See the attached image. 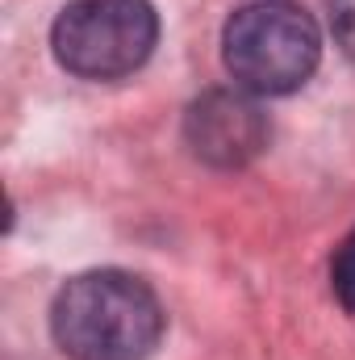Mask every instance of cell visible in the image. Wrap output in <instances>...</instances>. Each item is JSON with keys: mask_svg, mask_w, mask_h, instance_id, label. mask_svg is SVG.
Wrapping results in <instances>:
<instances>
[{"mask_svg": "<svg viewBox=\"0 0 355 360\" xmlns=\"http://www.w3.org/2000/svg\"><path fill=\"white\" fill-rule=\"evenodd\" d=\"M159 293L121 269L72 276L51 306V335L72 360H147L163 340Z\"/></svg>", "mask_w": 355, "mask_h": 360, "instance_id": "1", "label": "cell"}, {"mask_svg": "<svg viewBox=\"0 0 355 360\" xmlns=\"http://www.w3.org/2000/svg\"><path fill=\"white\" fill-rule=\"evenodd\" d=\"M222 59L234 84L255 96L297 92L322 59V34L301 4H243L222 30Z\"/></svg>", "mask_w": 355, "mask_h": 360, "instance_id": "2", "label": "cell"}, {"mask_svg": "<svg viewBox=\"0 0 355 360\" xmlns=\"http://www.w3.org/2000/svg\"><path fill=\"white\" fill-rule=\"evenodd\" d=\"M159 42V13L151 0H72L51 25V51L63 72L80 80L134 76Z\"/></svg>", "mask_w": 355, "mask_h": 360, "instance_id": "3", "label": "cell"}, {"mask_svg": "<svg viewBox=\"0 0 355 360\" xmlns=\"http://www.w3.org/2000/svg\"><path fill=\"white\" fill-rule=\"evenodd\" d=\"M267 139H272V122L260 109L255 92L247 89H209L184 113L188 151L217 172H234L260 160L267 151Z\"/></svg>", "mask_w": 355, "mask_h": 360, "instance_id": "4", "label": "cell"}, {"mask_svg": "<svg viewBox=\"0 0 355 360\" xmlns=\"http://www.w3.org/2000/svg\"><path fill=\"white\" fill-rule=\"evenodd\" d=\"M330 289L343 302V310L355 314V231L335 248V256H330Z\"/></svg>", "mask_w": 355, "mask_h": 360, "instance_id": "5", "label": "cell"}, {"mask_svg": "<svg viewBox=\"0 0 355 360\" xmlns=\"http://www.w3.org/2000/svg\"><path fill=\"white\" fill-rule=\"evenodd\" d=\"M330 30L343 55L355 59V0H330Z\"/></svg>", "mask_w": 355, "mask_h": 360, "instance_id": "6", "label": "cell"}]
</instances>
